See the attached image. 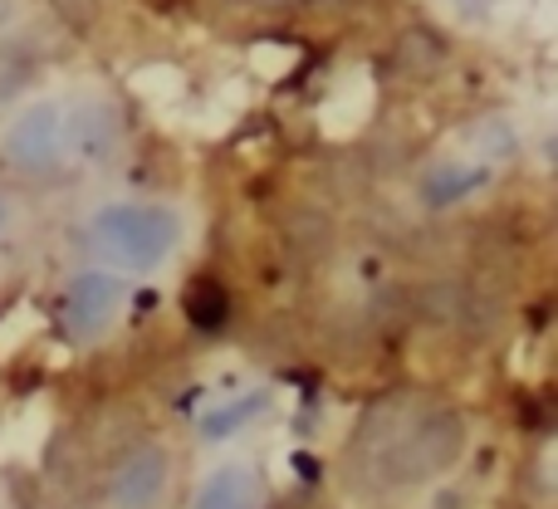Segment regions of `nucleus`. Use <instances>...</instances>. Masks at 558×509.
<instances>
[{
    "instance_id": "obj_7",
    "label": "nucleus",
    "mask_w": 558,
    "mask_h": 509,
    "mask_svg": "<svg viewBox=\"0 0 558 509\" xmlns=\"http://www.w3.org/2000/svg\"><path fill=\"white\" fill-rule=\"evenodd\" d=\"M186 318H192L196 328H221L226 324V289L216 284V279H196V284H186Z\"/></svg>"
},
{
    "instance_id": "obj_6",
    "label": "nucleus",
    "mask_w": 558,
    "mask_h": 509,
    "mask_svg": "<svg viewBox=\"0 0 558 509\" xmlns=\"http://www.w3.org/2000/svg\"><path fill=\"white\" fill-rule=\"evenodd\" d=\"M192 509H260V481L245 465H221L202 481Z\"/></svg>"
},
{
    "instance_id": "obj_8",
    "label": "nucleus",
    "mask_w": 558,
    "mask_h": 509,
    "mask_svg": "<svg viewBox=\"0 0 558 509\" xmlns=\"http://www.w3.org/2000/svg\"><path fill=\"white\" fill-rule=\"evenodd\" d=\"M475 186H485V167H441V172L426 182V202L451 206V202H461V196H471Z\"/></svg>"
},
{
    "instance_id": "obj_4",
    "label": "nucleus",
    "mask_w": 558,
    "mask_h": 509,
    "mask_svg": "<svg viewBox=\"0 0 558 509\" xmlns=\"http://www.w3.org/2000/svg\"><path fill=\"white\" fill-rule=\"evenodd\" d=\"M123 308V284L108 275H78L64 294V328L74 338H98Z\"/></svg>"
},
{
    "instance_id": "obj_9",
    "label": "nucleus",
    "mask_w": 558,
    "mask_h": 509,
    "mask_svg": "<svg viewBox=\"0 0 558 509\" xmlns=\"http://www.w3.org/2000/svg\"><path fill=\"white\" fill-rule=\"evenodd\" d=\"M265 407H270V397H265V392H251V397H241V402H231V407H221V412L202 416V436H206V441H221V436L241 432V426L251 422V416H260Z\"/></svg>"
},
{
    "instance_id": "obj_1",
    "label": "nucleus",
    "mask_w": 558,
    "mask_h": 509,
    "mask_svg": "<svg viewBox=\"0 0 558 509\" xmlns=\"http://www.w3.org/2000/svg\"><path fill=\"white\" fill-rule=\"evenodd\" d=\"M461 441H465L461 416L426 412V416H416L402 436H392V441L383 446V456H373V461H383L387 485H416V481H432L436 471H446V465L461 456Z\"/></svg>"
},
{
    "instance_id": "obj_5",
    "label": "nucleus",
    "mask_w": 558,
    "mask_h": 509,
    "mask_svg": "<svg viewBox=\"0 0 558 509\" xmlns=\"http://www.w3.org/2000/svg\"><path fill=\"white\" fill-rule=\"evenodd\" d=\"M167 490V456L157 446L133 451L108 481V505L113 509H153L157 495Z\"/></svg>"
},
{
    "instance_id": "obj_2",
    "label": "nucleus",
    "mask_w": 558,
    "mask_h": 509,
    "mask_svg": "<svg viewBox=\"0 0 558 509\" xmlns=\"http://www.w3.org/2000/svg\"><path fill=\"white\" fill-rule=\"evenodd\" d=\"M94 245L123 265H157L177 245V216L162 206H104L94 216Z\"/></svg>"
},
{
    "instance_id": "obj_3",
    "label": "nucleus",
    "mask_w": 558,
    "mask_h": 509,
    "mask_svg": "<svg viewBox=\"0 0 558 509\" xmlns=\"http://www.w3.org/2000/svg\"><path fill=\"white\" fill-rule=\"evenodd\" d=\"M69 147V118L59 104H35L10 123L5 133V162L20 167V172H49L59 167Z\"/></svg>"
}]
</instances>
